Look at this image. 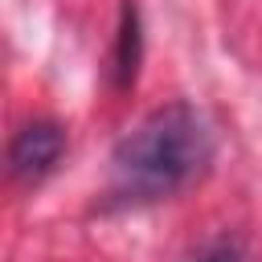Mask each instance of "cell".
<instances>
[{
	"mask_svg": "<svg viewBox=\"0 0 262 262\" xmlns=\"http://www.w3.org/2000/svg\"><path fill=\"white\" fill-rule=\"evenodd\" d=\"M213 160V131L192 102H168L127 131L111 151V192L164 201L192 184Z\"/></svg>",
	"mask_w": 262,
	"mask_h": 262,
	"instance_id": "cell-1",
	"label": "cell"
},
{
	"mask_svg": "<svg viewBox=\"0 0 262 262\" xmlns=\"http://www.w3.org/2000/svg\"><path fill=\"white\" fill-rule=\"evenodd\" d=\"M201 262H233V258H225V254H213V258H201Z\"/></svg>",
	"mask_w": 262,
	"mask_h": 262,
	"instance_id": "cell-4",
	"label": "cell"
},
{
	"mask_svg": "<svg viewBox=\"0 0 262 262\" xmlns=\"http://www.w3.org/2000/svg\"><path fill=\"white\" fill-rule=\"evenodd\" d=\"M139 57H143V33H139V8L135 0H123V12H119V37H115V57H111V74H115V86L127 90L139 74Z\"/></svg>",
	"mask_w": 262,
	"mask_h": 262,
	"instance_id": "cell-3",
	"label": "cell"
},
{
	"mask_svg": "<svg viewBox=\"0 0 262 262\" xmlns=\"http://www.w3.org/2000/svg\"><path fill=\"white\" fill-rule=\"evenodd\" d=\"M66 151V131L53 119L25 123L8 143V172L16 180H41Z\"/></svg>",
	"mask_w": 262,
	"mask_h": 262,
	"instance_id": "cell-2",
	"label": "cell"
}]
</instances>
